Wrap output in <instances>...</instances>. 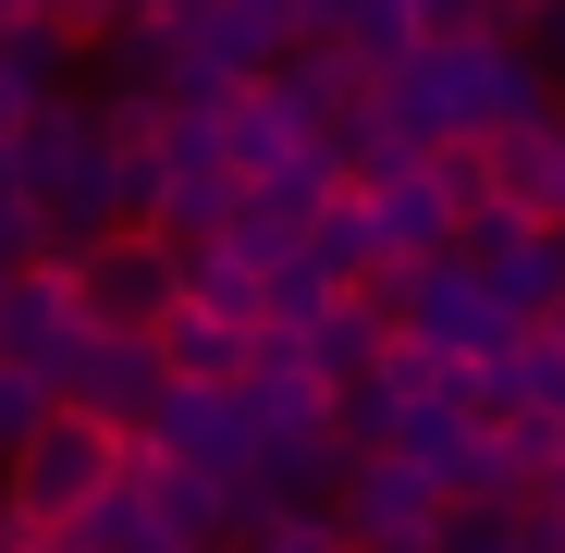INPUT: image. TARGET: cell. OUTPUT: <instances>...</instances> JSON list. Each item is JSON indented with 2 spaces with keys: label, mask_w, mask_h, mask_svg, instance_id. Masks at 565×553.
I'll return each instance as SVG.
<instances>
[{
  "label": "cell",
  "mask_w": 565,
  "mask_h": 553,
  "mask_svg": "<svg viewBox=\"0 0 565 553\" xmlns=\"http://www.w3.org/2000/svg\"><path fill=\"white\" fill-rule=\"evenodd\" d=\"M210 111V136H222V160H234V184H258V172H296V160H320V124L282 99L270 74H246V86H222V99H198Z\"/></svg>",
  "instance_id": "10"
},
{
  "label": "cell",
  "mask_w": 565,
  "mask_h": 553,
  "mask_svg": "<svg viewBox=\"0 0 565 553\" xmlns=\"http://www.w3.org/2000/svg\"><path fill=\"white\" fill-rule=\"evenodd\" d=\"M480 172H492V198H504L516 222L565 234V99H553V111H529V124H504V136L480 148Z\"/></svg>",
  "instance_id": "12"
},
{
  "label": "cell",
  "mask_w": 565,
  "mask_h": 553,
  "mask_svg": "<svg viewBox=\"0 0 565 553\" xmlns=\"http://www.w3.org/2000/svg\"><path fill=\"white\" fill-rule=\"evenodd\" d=\"M270 86H282V99H296L308 124H344V111H369V74H356L344 50H320V38H296V50H282V62H270Z\"/></svg>",
  "instance_id": "19"
},
{
  "label": "cell",
  "mask_w": 565,
  "mask_h": 553,
  "mask_svg": "<svg viewBox=\"0 0 565 553\" xmlns=\"http://www.w3.org/2000/svg\"><path fill=\"white\" fill-rule=\"evenodd\" d=\"M25 25H62V0H0V38H25Z\"/></svg>",
  "instance_id": "26"
},
{
  "label": "cell",
  "mask_w": 565,
  "mask_h": 553,
  "mask_svg": "<svg viewBox=\"0 0 565 553\" xmlns=\"http://www.w3.org/2000/svg\"><path fill=\"white\" fill-rule=\"evenodd\" d=\"M124 480V430H99V418H74V406H50L13 455H0V504H13L38 541L62 529V517H86V504H99Z\"/></svg>",
  "instance_id": "3"
},
{
  "label": "cell",
  "mask_w": 565,
  "mask_h": 553,
  "mask_svg": "<svg viewBox=\"0 0 565 553\" xmlns=\"http://www.w3.org/2000/svg\"><path fill=\"white\" fill-rule=\"evenodd\" d=\"M516 553H565V504H516Z\"/></svg>",
  "instance_id": "25"
},
{
  "label": "cell",
  "mask_w": 565,
  "mask_h": 553,
  "mask_svg": "<svg viewBox=\"0 0 565 553\" xmlns=\"http://www.w3.org/2000/svg\"><path fill=\"white\" fill-rule=\"evenodd\" d=\"M184 308H210V320L258 332V270H246L234 246H184Z\"/></svg>",
  "instance_id": "20"
},
{
  "label": "cell",
  "mask_w": 565,
  "mask_h": 553,
  "mask_svg": "<svg viewBox=\"0 0 565 553\" xmlns=\"http://www.w3.org/2000/svg\"><path fill=\"white\" fill-rule=\"evenodd\" d=\"M296 357H308V382L344 406V394H369V382H382V357H394V320L369 308V296H332V308L296 332Z\"/></svg>",
  "instance_id": "13"
},
{
  "label": "cell",
  "mask_w": 565,
  "mask_h": 553,
  "mask_svg": "<svg viewBox=\"0 0 565 553\" xmlns=\"http://www.w3.org/2000/svg\"><path fill=\"white\" fill-rule=\"evenodd\" d=\"M418 13V50H467V38H516L504 0H406Z\"/></svg>",
  "instance_id": "21"
},
{
  "label": "cell",
  "mask_w": 565,
  "mask_h": 553,
  "mask_svg": "<svg viewBox=\"0 0 565 553\" xmlns=\"http://www.w3.org/2000/svg\"><path fill=\"white\" fill-rule=\"evenodd\" d=\"M296 38L344 50L356 74H394L418 50V13H406V0H296Z\"/></svg>",
  "instance_id": "14"
},
{
  "label": "cell",
  "mask_w": 565,
  "mask_h": 553,
  "mask_svg": "<svg viewBox=\"0 0 565 553\" xmlns=\"http://www.w3.org/2000/svg\"><path fill=\"white\" fill-rule=\"evenodd\" d=\"M62 74H74V38H62V25H25V38H0V136H25V124L62 99Z\"/></svg>",
  "instance_id": "17"
},
{
  "label": "cell",
  "mask_w": 565,
  "mask_h": 553,
  "mask_svg": "<svg viewBox=\"0 0 565 553\" xmlns=\"http://www.w3.org/2000/svg\"><path fill=\"white\" fill-rule=\"evenodd\" d=\"M504 13H541V0H504Z\"/></svg>",
  "instance_id": "28"
},
{
  "label": "cell",
  "mask_w": 565,
  "mask_h": 553,
  "mask_svg": "<svg viewBox=\"0 0 565 553\" xmlns=\"http://www.w3.org/2000/svg\"><path fill=\"white\" fill-rule=\"evenodd\" d=\"M455 258H467V270H480V284H492V308H504L516 332L565 308V234H541V222H516L504 198H480V210L455 222Z\"/></svg>",
  "instance_id": "4"
},
{
  "label": "cell",
  "mask_w": 565,
  "mask_h": 553,
  "mask_svg": "<svg viewBox=\"0 0 565 553\" xmlns=\"http://www.w3.org/2000/svg\"><path fill=\"white\" fill-rule=\"evenodd\" d=\"M99 62H111V86H99V136L148 148V136H160V111L184 99V62H172V38L136 13V25H111V38H99Z\"/></svg>",
  "instance_id": "11"
},
{
  "label": "cell",
  "mask_w": 565,
  "mask_h": 553,
  "mask_svg": "<svg viewBox=\"0 0 565 553\" xmlns=\"http://www.w3.org/2000/svg\"><path fill=\"white\" fill-rule=\"evenodd\" d=\"M516 62L541 86H565V0H541V13H516Z\"/></svg>",
  "instance_id": "23"
},
{
  "label": "cell",
  "mask_w": 565,
  "mask_h": 553,
  "mask_svg": "<svg viewBox=\"0 0 565 553\" xmlns=\"http://www.w3.org/2000/svg\"><path fill=\"white\" fill-rule=\"evenodd\" d=\"M455 492L443 480H418V468H394V455H344V480H332V529H344V553H430V517H443Z\"/></svg>",
  "instance_id": "6"
},
{
  "label": "cell",
  "mask_w": 565,
  "mask_h": 553,
  "mask_svg": "<svg viewBox=\"0 0 565 553\" xmlns=\"http://www.w3.org/2000/svg\"><path fill=\"white\" fill-rule=\"evenodd\" d=\"M246 553H344V529H332L320 504H282V517H270V529H258Z\"/></svg>",
  "instance_id": "22"
},
{
  "label": "cell",
  "mask_w": 565,
  "mask_h": 553,
  "mask_svg": "<svg viewBox=\"0 0 565 553\" xmlns=\"http://www.w3.org/2000/svg\"><path fill=\"white\" fill-rule=\"evenodd\" d=\"M148 455H172V468H198V480H246L258 468V430H246L234 382H172L160 418H148Z\"/></svg>",
  "instance_id": "9"
},
{
  "label": "cell",
  "mask_w": 565,
  "mask_h": 553,
  "mask_svg": "<svg viewBox=\"0 0 565 553\" xmlns=\"http://www.w3.org/2000/svg\"><path fill=\"white\" fill-rule=\"evenodd\" d=\"M50 541H62V553H184V541H172V517L148 504V480H136V468H124L99 504H86V517H62Z\"/></svg>",
  "instance_id": "15"
},
{
  "label": "cell",
  "mask_w": 565,
  "mask_h": 553,
  "mask_svg": "<svg viewBox=\"0 0 565 553\" xmlns=\"http://www.w3.org/2000/svg\"><path fill=\"white\" fill-rule=\"evenodd\" d=\"M25 541H38V529H25V517H13V504H0V553H25Z\"/></svg>",
  "instance_id": "27"
},
{
  "label": "cell",
  "mask_w": 565,
  "mask_h": 553,
  "mask_svg": "<svg viewBox=\"0 0 565 553\" xmlns=\"http://www.w3.org/2000/svg\"><path fill=\"white\" fill-rule=\"evenodd\" d=\"M369 99H382V124L430 160V148H492L504 124L553 111V86L516 62V38H467V50H406L394 74H369Z\"/></svg>",
  "instance_id": "2"
},
{
  "label": "cell",
  "mask_w": 565,
  "mask_h": 553,
  "mask_svg": "<svg viewBox=\"0 0 565 553\" xmlns=\"http://www.w3.org/2000/svg\"><path fill=\"white\" fill-rule=\"evenodd\" d=\"M246 344H258V332H234V320H210V308H172V320L148 332L160 382H234V369H246Z\"/></svg>",
  "instance_id": "18"
},
{
  "label": "cell",
  "mask_w": 565,
  "mask_h": 553,
  "mask_svg": "<svg viewBox=\"0 0 565 553\" xmlns=\"http://www.w3.org/2000/svg\"><path fill=\"white\" fill-rule=\"evenodd\" d=\"M74 296H86V332H160L184 308V258L148 222H124V234H99L74 258Z\"/></svg>",
  "instance_id": "5"
},
{
  "label": "cell",
  "mask_w": 565,
  "mask_h": 553,
  "mask_svg": "<svg viewBox=\"0 0 565 553\" xmlns=\"http://www.w3.org/2000/svg\"><path fill=\"white\" fill-rule=\"evenodd\" d=\"M13 198H25V222H38V258H86L99 234L148 222L160 172H148V148L99 136L86 99H50V111L13 136Z\"/></svg>",
  "instance_id": "1"
},
{
  "label": "cell",
  "mask_w": 565,
  "mask_h": 553,
  "mask_svg": "<svg viewBox=\"0 0 565 553\" xmlns=\"http://www.w3.org/2000/svg\"><path fill=\"white\" fill-rule=\"evenodd\" d=\"M50 406H62L50 382H25V369H0V455H13V443H25V430L50 418Z\"/></svg>",
  "instance_id": "24"
},
{
  "label": "cell",
  "mask_w": 565,
  "mask_h": 553,
  "mask_svg": "<svg viewBox=\"0 0 565 553\" xmlns=\"http://www.w3.org/2000/svg\"><path fill=\"white\" fill-rule=\"evenodd\" d=\"M160 357H148V332H86L74 357H62V406L74 418H99V430H124V443H148V418H160Z\"/></svg>",
  "instance_id": "8"
},
{
  "label": "cell",
  "mask_w": 565,
  "mask_h": 553,
  "mask_svg": "<svg viewBox=\"0 0 565 553\" xmlns=\"http://www.w3.org/2000/svg\"><path fill=\"white\" fill-rule=\"evenodd\" d=\"M296 258L320 270L332 296H356L369 270H382V222H369V198H356V184H332V198H320V222L296 234Z\"/></svg>",
  "instance_id": "16"
},
{
  "label": "cell",
  "mask_w": 565,
  "mask_h": 553,
  "mask_svg": "<svg viewBox=\"0 0 565 553\" xmlns=\"http://www.w3.org/2000/svg\"><path fill=\"white\" fill-rule=\"evenodd\" d=\"M86 344V296H74V258H25L0 270V369L62 394V357Z\"/></svg>",
  "instance_id": "7"
}]
</instances>
